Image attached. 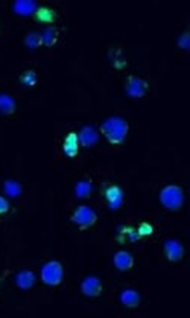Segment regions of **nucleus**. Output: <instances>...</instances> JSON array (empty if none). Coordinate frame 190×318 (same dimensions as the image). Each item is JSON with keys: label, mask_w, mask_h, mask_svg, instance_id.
<instances>
[{"label": "nucleus", "mask_w": 190, "mask_h": 318, "mask_svg": "<svg viewBox=\"0 0 190 318\" xmlns=\"http://www.w3.org/2000/svg\"><path fill=\"white\" fill-rule=\"evenodd\" d=\"M102 134L107 137V140L113 145H119L125 140L126 134H128V123L123 120L122 117L111 116L108 119H105L102 126Z\"/></svg>", "instance_id": "obj_1"}, {"label": "nucleus", "mask_w": 190, "mask_h": 318, "mask_svg": "<svg viewBox=\"0 0 190 318\" xmlns=\"http://www.w3.org/2000/svg\"><path fill=\"white\" fill-rule=\"evenodd\" d=\"M160 201L169 210H178L184 203V194H183L181 187H178L175 184L166 186L160 192Z\"/></svg>", "instance_id": "obj_2"}, {"label": "nucleus", "mask_w": 190, "mask_h": 318, "mask_svg": "<svg viewBox=\"0 0 190 318\" xmlns=\"http://www.w3.org/2000/svg\"><path fill=\"white\" fill-rule=\"evenodd\" d=\"M64 277V271H62V265L56 261H50L43 265L41 268V280L49 286H56L62 282Z\"/></svg>", "instance_id": "obj_3"}, {"label": "nucleus", "mask_w": 190, "mask_h": 318, "mask_svg": "<svg viewBox=\"0 0 190 318\" xmlns=\"http://www.w3.org/2000/svg\"><path fill=\"white\" fill-rule=\"evenodd\" d=\"M96 212L89 206H79L72 215V219L79 227H90L96 222Z\"/></svg>", "instance_id": "obj_4"}, {"label": "nucleus", "mask_w": 190, "mask_h": 318, "mask_svg": "<svg viewBox=\"0 0 190 318\" xmlns=\"http://www.w3.org/2000/svg\"><path fill=\"white\" fill-rule=\"evenodd\" d=\"M105 200L111 210H117L123 204V190L119 186H108L105 189Z\"/></svg>", "instance_id": "obj_5"}, {"label": "nucleus", "mask_w": 190, "mask_h": 318, "mask_svg": "<svg viewBox=\"0 0 190 318\" xmlns=\"http://www.w3.org/2000/svg\"><path fill=\"white\" fill-rule=\"evenodd\" d=\"M164 254H166V258L169 261L178 262L184 256V248H183V245H181L180 241H177V239H167L164 242Z\"/></svg>", "instance_id": "obj_6"}, {"label": "nucleus", "mask_w": 190, "mask_h": 318, "mask_svg": "<svg viewBox=\"0 0 190 318\" xmlns=\"http://www.w3.org/2000/svg\"><path fill=\"white\" fill-rule=\"evenodd\" d=\"M78 140H79V145L86 146V148H90V146H93V145L97 143L99 134H97V131H96V128H95L93 125H86V126H84V128L79 131Z\"/></svg>", "instance_id": "obj_7"}, {"label": "nucleus", "mask_w": 190, "mask_h": 318, "mask_svg": "<svg viewBox=\"0 0 190 318\" xmlns=\"http://www.w3.org/2000/svg\"><path fill=\"white\" fill-rule=\"evenodd\" d=\"M81 289L82 292L89 295V297H97L102 291V283L100 280L96 277V275H89V277H86L82 280L81 283Z\"/></svg>", "instance_id": "obj_8"}, {"label": "nucleus", "mask_w": 190, "mask_h": 318, "mask_svg": "<svg viewBox=\"0 0 190 318\" xmlns=\"http://www.w3.org/2000/svg\"><path fill=\"white\" fill-rule=\"evenodd\" d=\"M147 84L140 78H130L126 82V95L131 98H142L146 93Z\"/></svg>", "instance_id": "obj_9"}, {"label": "nucleus", "mask_w": 190, "mask_h": 318, "mask_svg": "<svg viewBox=\"0 0 190 318\" xmlns=\"http://www.w3.org/2000/svg\"><path fill=\"white\" fill-rule=\"evenodd\" d=\"M114 266L120 271H128L134 265V259L128 251H117L113 258Z\"/></svg>", "instance_id": "obj_10"}, {"label": "nucleus", "mask_w": 190, "mask_h": 318, "mask_svg": "<svg viewBox=\"0 0 190 318\" xmlns=\"http://www.w3.org/2000/svg\"><path fill=\"white\" fill-rule=\"evenodd\" d=\"M35 283V274L31 269H22L15 274V285L20 289H29Z\"/></svg>", "instance_id": "obj_11"}, {"label": "nucleus", "mask_w": 190, "mask_h": 318, "mask_svg": "<svg viewBox=\"0 0 190 318\" xmlns=\"http://www.w3.org/2000/svg\"><path fill=\"white\" fill-rule=\"evenodd\" d=\"M12 8L18 15L26 17V15H32L35 12L37 3L34 2V0H17Z\"/></svg>", "instance_id": "obj_12"}, {"label": "nucleus", "mask_w": 190, "mask_h": 318, "mask_svg": "<svg viewBox=\"0 0 190 318\" xmlns=\"http://www.w3.org/2000/svg\"><path fill=\"white\" fill-rule=\"evenodd\" d=\"M120 302L128 308H137L140 303V295L134 289H125L120 294Z\"/></svg>", "instance_id": "obj_13"}, {"label": "nucleus", "mask_w": 190, "mask_h": 318, "mask_svg": "<svg viewBox=\"0 0 190 318\" xmlns=\"http://www.w3.org/2000/svg\"><path fill=\"white\" fill-rule=\"evenodd\" d=\"M78 150H79V140H78V134L75 133H70L66 140H64V153L66 156L69 157H75L78 154Z\"/></svg>", "instance_id": "obj_14"}, {"label": "nucleus", "mask_w": 190, "mask_h": 318, "mask_svg": "<svg viewBox=\"0 0 190 318\" xmlns=\"http://www.w3.org/2000/svg\"><path fill=\"white\" fill-rule=\"evenodd\" d=\"M3 190H5V195L9 197V198H17L22 195L23 189H22V184L15 180H6L3 183Z\"/></svg>", "instance_id": "obj_15"}, {"label": "nucleus", "mask_w": 190, "mask_h": 318, "mask_svg": "<svg viewBox=\"0 0 190 318\" xmlns=\"http://www.w3.org/2000/svg\"><path fill=\"white\" fill-rule=\"evenodd\" d=\"M15 110V101L12 96L2 93L0 95V113L3 114H12Z\"/></svg>", "instance_id": "obj_16"}, {"label": "nucleus", "mask_w": 190, "mask_h": 318, "mask_svg": "<svg viewBox=\"0 0 190 318\" xmlns=\"http://www.w3.org/2000/svg\"><path fill=\"white\" fill-rule=\"evenodd\" d=\"M92 189H93V186H92L90 180H81L75 187V194L78 198H87L92 194Z\"/></svg>", "instance_id": "obj_17"}, {"label": "nucleus", "mask_w": 190, "mask_h": 318, "mask_svg": "<svg viewBox=\"0 0 190 318\" xmlns=\"http://www.w3.org/2000/svg\"><path fill=\"white\" fill-rule=\"evenodd\" d=\"M41 43H43V40H41V34H38V32L28 34V37H26V46L29 49H37V48L41 46Z\"/></svg>", "instance_id": "obj_18"}, {"label": "nucleus", "mask_w": 190, "mask_h": 318, "mask_svg": "<svg viewBox=\"0 0 190 318\" xmlns=\"http://www.w3.org/2000/svg\"><path fill=\"white\" fill-rule=\"evenodd\" d=\"M41 40L46 46H52L55 41H56V31L53 28H46L41 34Z\"/></svg>", "instance_id": "obj_19"}, {"label": "nucleus", "mask_w": 190, "mask_h": 318, "mask_svg": "<svg viewBox=\"0 0 190 318\" xmlns=\"http://www.w3.org/2000/svg\"><path fill=\"white\" fill-rule=\"evenodd\" d=\"M22 82L25 84V86H34V84L37 82V75L34 72H26L23 76H22Z\"/></svg>", "instance_id": "obj_20"}, {"label": "nucleus", "mask_w": 190, "mask_h": 318, "mask_svg": "<svg viewBox=\"0 0 190 318\" xmlns=\"http://www.w3.org/2000/svg\"><path fill=\"white\" fill-rule=\"evenodd\" d=\"M189 40H190V38H189V34H184V35L178 40V46H180L181 49L187 51L189 46H190V45H189Z\"/></svg>", "instance_id": "obj_21"}, {"label": "nucleus", "mask_w": 190, "mask_h": 318, "mask_svg": "<svg viewBox=\"0 0 190 318\" xmlns=\"http://www.w3.org/2000/svg\"><path fill=\"white\" fill-rule=\"evenodd\" d=\"M8 209H9V204L6 201V198L0 197V215H3L5 212H8Z\"/></svg>", "instance_id": "obj_22"}]
</instances>
